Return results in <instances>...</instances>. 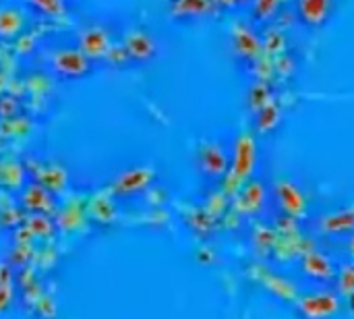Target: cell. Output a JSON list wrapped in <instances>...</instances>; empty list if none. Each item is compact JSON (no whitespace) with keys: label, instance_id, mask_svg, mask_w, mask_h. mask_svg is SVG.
Wrapping results in <instances>:
<instances>
[{"label":"cell","instance_id":"cell-1","mask_svg":"<svg viewBox=\"0 0 354 319\" xmlns=\"http://www.w3.org/2000/svg\"><path fill=\"white\" fill-rule=\"evenodd\" d=\"M297 309L303 319H332L340 311V299L334 293L319 291L299 299Z\"/></svg>","mask_w":354,"mask_h":319},{"label":"cell","instance_id":"cell-2","mask_svg":"<svg viewBox=\"0 0 354 319\" xmlns=\"http://www.w3.org/2000/svg\"><path fill=\"white\" fill-rule=\"evenodd\" d=\"M303 272L307 278L311 280H317V282H328L336 276V268H334V262L319 253V251H311L305 255L303 259Z\"/></svg>","mask_w":354,"mask_h":319},{"label":"cell","instance_id":"cell-3","mask_svg":"<svg viewBox=\"0 0 354 319\" xmlns=\"http://www.w3.org/2000/svg\"><path fill=\"white\" fill-rule=\"evenodd\" d=\"M276 193H278V199H280V206L284 208V212L292 218L301 216L305 212V199L301 195V191L288 183V181H282L276 185Z\"/></svg>","mask_w":354,"mask_h":319},{"label":"cell","instance_id":"cell-4","mask_svg":"<svg viewBox=\"0 0 354 319\" xmlns=\"http://www.w3.org/2000/svg\"><path fill=\"white\" fill-rule=\"evenodd\" d=\"M226 166H228V158L224 156L222 147L216 145V143H209V145H203L201 149V168L207 176H224L226 172Z\"/></svg>","mask_w":354,"mask_h":319},{"label":"cell","instance_id":"cell-5","mask_svg":"<svg viewBox=\"0 0 354 319\" xmlns=\"http://www.w3.org/2000/svg\"><path fill=\"white\" fill-rule=\"evenodd\" d=\"M319 230L328 235H344V233H354V206L328 214L324 220H319Z\"/></svg>","mask_w":354,"mask_h":319},{"label":"cell","instance_id":"cell-6","mask_svg":"<svg viewBox=\"0 0 354 319\" xmlns=\"http://www.w3.org/2000/svg\"><path fill=\"white\" fill-rule=\"evenodd\" d=\"M149 181H151V170L145 168L129 170L116 181V193H137L143 187H147Z\"/></svg>","mask_w":354,"mask_h":319},{"label":"cell","instance_id":"cell-7","mask_svg":"<svg viewBox=\"0 0 354 319\" xmlns=\"http://www.w3.org/2000/svg\"><path fill=\"white\" fill-rule=\"evenodd\" d=\"M25 203L29 206V210H46L50 203V197H48V191L41 189V187H33L27 191L25 195Z\"/></svg>","mask_w":354,"mask_h":319},{"label":"cell","instance_id":"cell-8","mask_svg":"<svg viewBox=\"0 0 354 319\" xmlns=\"http://www.w3.org/2000/svg\"><path fill=\"white\" fill-rule=\"evenodd\" d=\"M338 289L342 295H354V264L342 268L338 274Z\"/></svg>","mask_w":354,"mask_h":319},{"label":"cell","instance_id":"cell-9","mask_svg":"<svg viewBox=\"0 0 354 319\" xmlns=\"http://www.w3.org/2000/svg\"><path fill=\"white\" fill-rule=\"evenodd\" d=\"M50 220L44 216V214H33L29 218V230L35 233V235H48L50 233Z\"/></svg>","mask_w":354,"mask_h":319},{"label":"cell","instance_id":"cell-10","mask_svg":"<svg viewBox=\"0 0 354 319\" xmlns=\"http://www.w3.org/2000/svg\"><path fill=\"white\" fill-rule=\"evenodd\" d=\"M12 299V293H10V284L6 286H0V309H4Z\"/></svg>","mask_w":354,"mask_h":319},{"label":"cell","instance_id":"cell-11","mask_svg":"<svg viewBox=\"0 0 354 319\" xmlns=\"http://www.w3.org/2000/svg\"><path fill=\"white\" fill-rule=\"evenodd\" d=\"M348 251H351V255L354 257V237L348 241Z\"/></svg>","mask_w":354,"mask_h":319}]
</instances>
